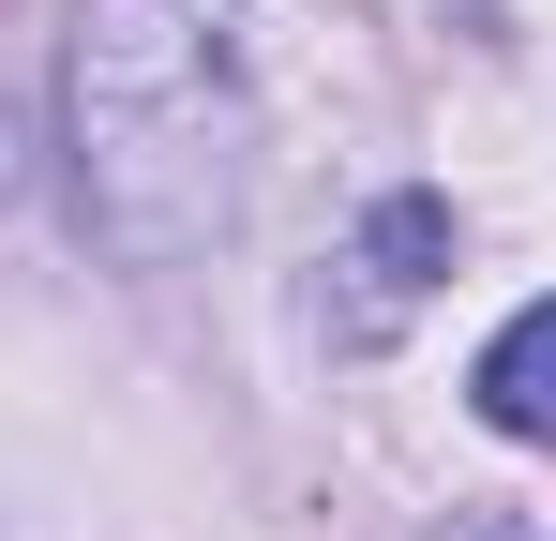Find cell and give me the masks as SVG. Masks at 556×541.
Here are the masks:
<instances>
[{
  "label": "cell",
  "instance_id": "obj_1",
  "mask_svg": "<svg viewBox=\"0 0 556 541\" xmlns=\"http://www.w3.org/2000/svg\"><path fill=\"white\" fill-rule=\"evenodd\" d=\"M76 196L136 270L195 256L241 196V76L211 0H91L76 15Z\"/></svg>",
  "mask_w": 556,
  "mask_h": 541
},
{
  "label": "cell",
  "instance_id": "obj_2",
  "mask_svg": "<svg viewBox=\"0 0 556 541\" xmlns=\"http://www.w3.org/2000/svg\"><path fill=\"white\" fill-rule=\"evenodd\" d=\"M346 270H362V301H346V347H376V331H391V316H406V301L452 270V211H437V196H391V211L362 226V256H346Z\"/></svg>",
  "mask_w": 556,
  "mask_h": 541
},
{
  "label": "cell",
  "instance_id": "obj_3",
  "mask_svg": "<svg viewBox=\"0 0 556 541\" xmlns=\"http://www.w3.org/2000/svg\"><path fill=\"white\" fill-rule=\"evenodd\" d=\"M481 422L527 437V451H556V301H527V316L481 347Z\"/></svg>",
  "mask_w": 556,
  "mask_h": 541
},
{
  "label": "cell",
  "instance_id": "obj_4",
  "mask_svg": "<svg viewBox=\"0 0 556 541\" xmlns=\"http://www.w3.org/2000/svg\"><path fill=\"white\" fill-rule=\"evenodd\" d=\"M0 180H15V105H0Z\"/></svg>",
  "mask_w": 556,
  "mask_h": 541
},
{
  "label": "cell",
  "instance_id": "obj_5",
  "mask_svg": "<svg viewBox=\"0 0 556 541\" xmlns=\"http://www.w3.org/2000/svg\"><path fill=\"white\" fill-rule=\"evenodd\" d=\"M452 541H527V527H452Z\"/></svg>",
  "mask_w": 556,
  "mask_h": 541
}]
</instances>
